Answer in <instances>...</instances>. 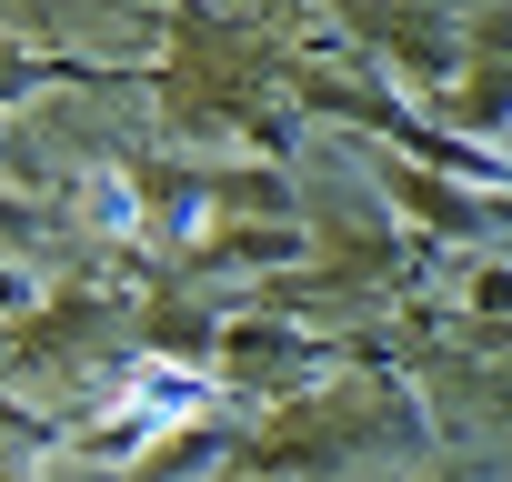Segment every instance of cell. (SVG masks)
I'll list each match as a JSON object with an SVG mask.
<instances>
[{"instance_id": "6da1fadb", "label": "cell", "mask_w": 512, "mask_h": 482, "mask_svg": "<svg viewBox=\"0 0 512 482\" xmlns=\"http://www.w3.org/2000/svg\"><path fill=\"white\" fill-rule=\"evenodd\" d=\"M201 402H211V372H191V362H141V372H121L111 412H101L81 442H91V452H141V442L201 422Z\"/></svg>"}]
</instances>
